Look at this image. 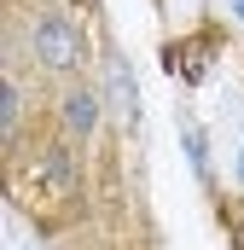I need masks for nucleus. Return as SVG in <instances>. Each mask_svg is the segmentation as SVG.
Segmentation results:
<instances>
[{
  "label": "nucleus",
  "mask_w": 244,
  "mask_h": 250,
  "mask_svg": "<svg viewBox=\"0 0 244 250\" xmlns=\"http://www.w3.org/2000/svg\"><path fill=\"white\" fill-rule=\"evenodd\" d=\"M35 59L47 64V70H76V59H81V29L70 23V18H41L35 23Z\"/></svg>",
  "instance_id": "1"
},
{
  "label": "nucleus",
  "mask_w": 244,
  "mask_h": 250,
  "mask_svg": "<svg viewBox=\"0 0 244 250\" xmlns=\"http://www.w3.org/2000/svg\"><path fill=\"white\" fill-rule=\"evenodd\" d=\"M105 87H111V105H117L122 128H140V87H134L128 59H111V64H105Z\"/></svg>",
  "instance_id": "2"
},
{
  "label": "nucleus",
  "mask_w": 244,
  "mask_h": 250,
  "mask_svg": "<svg viewBox=\"0 0 244 250\" xmlns=\"http://www.w3.org/2000/svg\"><path fill=\"white\" fill-rule=\"evenodd\" d=\"M59 111H64V128H70L76 140H87L93 123H99V93H93V87H70Z\"/></svg>",
  "instance_id": "3"
},
{
  "label": "nucleus",
  "mask_w": 244,
  "mask_h": 250,
  "mask_svg": "<svg viewBox=\"0 0 244 250\" xmlns=\"http://www.w3.org/2000/svg\"><path fill=\"white\" fill-rule=\"evenodd\" d=\"M186 157H192V175L209 187V134L203 128H186Z\"/></svg>",
  "instance_id": "4"
},
{
  "label": "nucleus",
  "mask_w": 244,
  "mask_h": 250,
  "mask_svg": "<svg viewBox=\"0 0 244 250\" xmlns=\"http://www.w3.org/2000/svg\"><path fill=\"white\" fill-rule=\"evenodd\" d=\"M6 105H0V128H6V140L18 134V117H23V87L18 82H6V93H0Z\"/></svg>",
  "instance_id": "5"
},
{
  "label": "nucleus",
  "mask_w": 244,
  "mask_h": 250,
  "mask_svg": "<svg viewBox=\"0 0 244 250\" xmlns=\"http://www.w3.org/2000/svg\"><path fill=\"white\" fill-rule=\"evenodd\" d=\"M233 18H239V23H244V0H233Z\"/></svg>",
  "instance_id": "6"
},
{
  "label": "nucleus",
  "mask_w": 244,
  "mask_h": 250,
  "mask_svg": "<svg viewBox=\"0 0 244 250\" xmlns=\"http://www.w3.org/2000/svg\"><path fill=\"white\" fill-rule=\"evenodd\" d=\"M239 181H244V146H239Z\"/></svg>",
  "instance_id": "7"
}]
</instances>
